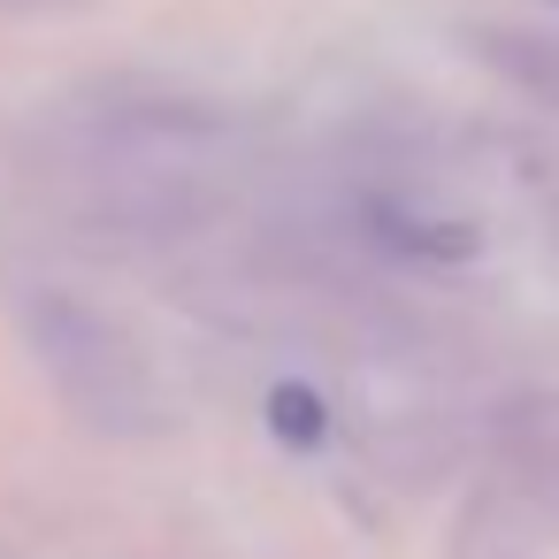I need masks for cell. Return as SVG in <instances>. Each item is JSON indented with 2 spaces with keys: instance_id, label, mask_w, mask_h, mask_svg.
I'll use <instances>...</instances> for the list:
<instances>
[{
  "instance_id": "1",
  "label": "cell",
  "mask_w": 559,
  "mask_h": 559,
  "mask_svg": "<svg viewBox=\"0 0 559 559\" xmlns=\"http://www.w3.org/2000/svg\"><path fill=\"white\" fill-rule=\"evenodd\" d=\"M24 353L39 360V376L55 383V399L93 429V437H116V444H154L169 437V383L154 376L146 345L100 314L93 299L78 292H32L24 299Z\"/></svg>"
},
{
  "instance_id": "2",
  "label": "cell",
  "mask_w": 559,
  "mask_h": 559,
  "mask_svg": "<svg viewBox=\"0 0 559 559\" xmlns=\"http://www.w3.org/2000/svg\"><path fill=\"white\" fill-rule=\"evenodd\" d=\"M475 55L506 78V85H521L528 100H544V108H559V32H521V24H490V32H475Z\"/></svg>"
},
{
  "instance_id": "3",
  "label": "cell",
  "mask_w": 559,
  "mask_h": 559,
  "mask_svg": "<svg viewBox=\"0 0 559 559\" xmlns=\"http://www.w3.org/2000/svg\"><path fill=\"white\" fill-rule=\"evenodd\" d=\"M452 559H544L536 536H528V506H513V498H506V513L475 506L460 521V536H452Z\"/></svg>"
},
{
  "instance_id": "4",
  "label": "cell",
  "mask_w": 559,
  "mask_h": 559,
  "mask_svg": "<svg viewBox=\"0 0 559 559\" xmlns=\"http://www.w3.org/2000/svg\"><path fill=\"white\" fill-rule=\"evenodd\" d=\"M269 429H276L292 452H314V444L330 437V399H322L314 383H276V391H269Z\"/></svg>"
}]
</instances>
